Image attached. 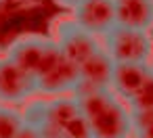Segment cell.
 <instances>
[{
	"mask_svg": "<svg viewBox=\"0 0 153 138\" xmlns=\"http://www.w3.org/2000/svg\"><path fill=\"white\" fill-rule=\"evenodd\" d=\"M113 67L115 63L111 57L103 50V46L88 57L78 69H80V84L88 88H99V90H109L111 88V77H113Z\"/></svg>",
	"mask_w": 153,
	"mask_h": 138,
	"instance_id": "30bf717a",
	"label": "cell"
},
{
	"mask_svg": "<svg viewBox=\"0 0 153 138\" xmlns=\"http://www.w3.org/2000/svg\"><path fill=\"white\" fill-rule=\"evenodd\" d=\"M0 2H2V0H0Z\"/></svg>",
	"mask_w": 153,
	"mask_h": 138,
	"instance_id": "e0dca14e",
	"label": "cell"
},
{
	"mask_svg": "<svg viewBox=\"0 0 153 138\" xmlns=\"http://www.w3.org/2000/svg\"><path fill=\"white\" fill-rule=\"evenodd\" d=\"M36 94V77L15 65L11 59L0 57V103L21 105Z\"/></svg>",
	"mask_w": 153,
	"mask_h": 138,
	"instance_id": "8992f818",
	"label": "cell"
},
{
	"mask_svg": "<svg viewBox=\"0 0 153 138\" xmlns=\"http://www.w3.org/2000/svg\"><path fill=\"white\" fill-rule=\"evenodd\" d=\"M126 105L130 111H151L153 109V73Z\"/></svg>",
	"mask_w": 153,
	"mask_h": 138,
	"instance_id": "7c38bea8",
	"label": "cell"
},
{
	"mask_svg": "<svg viewBox=\"0 0 153 138\" xmlns=\"http://www.w3.org/2000/svg\"><path fill=\"white\" fill-rule=\"evenodd\" d=\"M23 113L11 105L0 103V138H15L23 125Z\"/></svg>",
	"mask_w": 153,
	"mask_h": 138,
	"instance_id": "8fae6325",
	"label": "cell"
},
{
	"mask_svg": "<svg viewBox=\"0 0 153 138\" xmlns=\"http://www.w3.org/2000/svg\"><path fill=\"white\" fill-rule=\"evenodd\" d=\"M134 138H153V123L151 125H145V128H138L132 132Z\"/></svg>",
	"mask_w": 153,
	"mask_h": 138,
	"instance_id": "5bb4252c",
	"label": "cell"
},
{
	"mask_svg": "<svg viewBox=\"0 0 153 138\" xmlns=\"http://www.w3.org/2000/svg\"><path fill=\"white\" fill-rule=\"evenodd\" d=\"M15 138H42V136H40V132H38L32 123H23Z\"/></svg>",
	"mask_w": 153,
	"mask_h": 138,
	"instance_id": "4fadbf2b",
	"label": "cell"
},
{
	"mask_svg": "<svg viewBox=\"0 0 153 138\" xmlns=\"http://www.w3.org/2000/svg\"><path fill=\"white\" fill-rule=\"evenodd\" d=\"M115 25L149 32L153 27V0H115Z\"/></svg>",
	"mask_w": 153,
	"mask_h": 138,
	"instance_id": "9c48e42d",
	"label": "cell"
},
{
	"mask_svg": "<svg viewBox=\"0 0 153 138\" xmlns=\"http://www.w3.org/2000/svg\"><path fill=\"white\" fill-rule=\"evenodd\" d=\"M4 57L11 59L15 65H19L30 75L40 77L61 59V50H59L57 42L48 36L25 34L11 42Z\"/></svg>",
	"mask_w": 153,
	"mask_h": 138,
	"instance_id": "7a4b0ae2",
	"label": "cell"
},
{
	"mask_svg": "<svg viewBox=\"0 0 153 138\" xmlns=\"http://www.w3.org/2000/svg\"><path fill=\"white\" fill-rule=\"evenodd\" d=\"M103 50L111 57L113 63H149L153 55V38L149 32L113 27L103 36Z\"/></svg>",
	"mask_w": 153,
	"mask_h": 138,
	"instance_id": "3957f363",
	"label": "cell"
},
{
	"mask_svg": "<svg viewBox=\"0 0 153 138\" xmlns=\"http://www.w3.org/2000/svg\"><path fill=\"white\" fill-rule=\"evenodd\" d=\"M74 96L86 117L94 138H130L132 115L126 103H122L111 90H99L78 84Z\"/></svg>",
	"mask_w": 153,
	"mask_h": 138,
	"instance_id": "6da1fadb",
	"label": "cell"
},
{
	"mask_svg": "<svg viewBox=\"0 0 153 138\" xmlns=\"http://www.w3.org/2000/svg\"><path fill=\"white\" fill-rule=\"evenodd\" d=\"M71 21L90 36L103 38L115 27V0H84L71 11Z\"/></svg>",
	"mask_w": 153,
	"mask_h": 138,
	"instance_id": "5b68a950",
	"label": "cell"
},
{
	"mask_svg": "<svg viewBox=\"0 0 153 138\" xmlns=\"http://www.w3.org/2000/svg\"><path fill=\"white\" fill-rule=\"evenodd\" d=\"M149 67H151V73H153V55H151V59H149Z\"/></svg>",
	"mask_w": 153,
	"mask_h": 138,
	"instance_id": "2e32d148",
	"label": "cell"
},
{
	"mask_svg": "<svg viewBox=\"0 0 153 138\" xmlns=\"http://www.w3.org/2000/svg\"><path fill=\"white\" fill-rule=\"evenodd\" d=\"M55 2H57L61 9H67V11L71 13L78 4H82V2H84V0H55Z\"/></svg>",
	"mask_w": 153,
	"mask_h": 138,
	"instance_id": "9a60e30c",
	"label": "cell"
},
{
	"mask_svg": "<svg viewBox=\"0 0 153 138\" xmlns=\"http://www.w3.org/2000/svg\"><path fill=\"white\" fill-rule=\"evenodd\" d=\"M78 84H80V69H78V65L61 55V59L46 73L36 77V92L53 98V96L74 94Z\"/></svg>",
	"mask_w": 153,
	"mask_h": 138,
	"instance_id": "52a82bcc",
	"label": "cell"
},
{
	"mask_svg": "<svg viewBox=\"0 0 153 138\" xmlns=\"http://www.w3.org/2000/svg\"><path fill=\"white\" fill-rule=\"evenodd\" d=\"M53 40L57 42L61 55L65 59H69L71 63H76L78 67L101 48L99 38H94L88 32H84L82 27H78L71 21V17L59 19L55 23V36H53Z\"/></svg>",
	"mask_w": 153,
	"mask_h": 138,
	"instance_id": "277c9868",
	"label": "cell"
},
{
	"mask_svg": "<svg viewBox=\"0 0 153 138\" xmlns=\"http://www.w3.org/2000/svg\"><path fill=\"white\" fill-rule=\"evenodd\" d=\"M149 77H151L149 63H115L109 90L122 103H128Z\"/></svg>",
	"mask_w": 153,
	"mask_h": 138,
	"instance_id": "ba28073f",
	"label": "cell"
}]
</instances>
